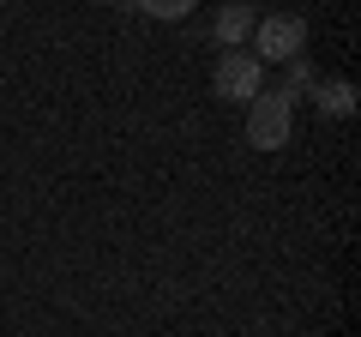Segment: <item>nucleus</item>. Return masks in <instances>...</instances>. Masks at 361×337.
Segmentation results:
<instances>
[{"mask_svg":"<svg viewBox=\"0 0 361 337\" xmlns=\"http://www.w3.org/2000/svg\"><path fill=\"white\" fill-rule=\"evenodd\" d=\"M103 6H127V0H103Z\"/></svg>","mask_w":361,"mask_h":337,"instance_id":"obj_8","label":"nucleus"},{"mask_svg":"<svg viewBox=\"0 0 361 337\" xmlns=\"http://www.w3.org/2000/svg\"><path fill=\"white\" fill-rule=\"evenodd\" d=\"M253 25H259V18L247 13V6H223V13H217V25H211V30H217V42H223V49H235L241 37H253Z\"/></svg>","mask_w":361,"mask_h":337,"instance_id":"obj_4","label":"nucleus"},{"mask_svg":"<svg viewBox=\"0 0 361 337\" xmlns=\"http://www.w3.org/2000/svg\"><path fill=\"white\" fill-rule=\"evenodd\" d=\"M289 133H295V103L283 91H259L247 103V145L253 151H283Z\"/></svg>","mask_w":361,"mask_h":337,"instance_id":"obj_1","label":"nucleus"},{"mask_svg":"<svg viewBox=\"0 0 361 337\" xmlns=\"http://www.w3.org/2000/svg\"><path fill=\"white\" fill-rule=\"evenodd\" d=\"M319 109H331V115H355V85H343V78L319 85Z\"/></svg>","mask_w":361,"mask_h":337,"instance_id":"obj_5","label":"nucleus"},{"mask_svg":"<svg viewBox=\"0 0 361 337\" xmlns=\"http://www.w3.org/2000/svg\"><path fill=\"white\" fill-rule=\"evenodd\" d=\"M253 42H259V61H301L307 49V25L295 13H271L253 25Z\"/></svg>","mask_w":361,"mask_h":337,"instance_id":"obj_2","label":"nucleus"},{"mask_svg":"<svg viewBox=\"0 0 361 337\" xmlns=\"http://www.w3.org/2000/svg\"><path fill=\"white\" fill-rule=\"evenodd\" d=\"M259 91H265V61H259V54H223L217 61V97L253 103Z\"/></svg>","mask_w":361,"mask_h":337,"instance_id":"obj_3","label":"nucleus"},{"mask_svg":"<svg viewBox=\"0 0 361 337\" xmlns=\"http://www.w3.org/2000/svg\"><path fill=\"white\" fill-rule=\"evenodd\" d=\"M307 85H313V66H307V61H295V73H289V91H283V97L295 103V91H307Z\"/></svg>","mask_w":361,"mask_h":337,"instance_id":"obj_7","label":"nucleus"},{"mask_svg":"<svg viewBox=\"0 0 361 337\" xmlns=\"http://www.w3.org/2000/svg\"><path fill=\"white\" fill-rule=\"evenodd\" d=\"M139 13H151V18H187V13H193V0H139Z\"/></svg>","mask_w":361,"mask_h":337,"instance_id":"obj_6","label":"nucleus"}]
</instances>
